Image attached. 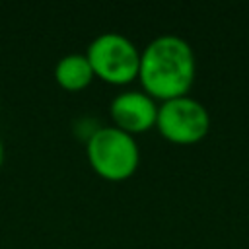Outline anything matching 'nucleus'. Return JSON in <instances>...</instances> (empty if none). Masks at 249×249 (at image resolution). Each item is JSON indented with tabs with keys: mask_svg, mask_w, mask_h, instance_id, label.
<instances>
[{
	"mask_svg": "<svg viewBox=\"0 0 249 249\" xmlns=\"http://www.w3.org/2000/svg\"><path fill=\"white\" fill-rule=\"evenodd\" d=\"M2 161H4V142L0 138V167H2Z\"/></svg>",
	"mask_w": 249,
	"mask_h": 249,
	"instance_id": "nucleus-7",
	"label": "nucleus"
},
{
	"mask_svg": "<svg viewBox=\"0 0 249 249\" xmlns=\"http://www.w3.org/2000/svg\"><path fill=\"white\" fill-rule=\"evenodd\" d=\"M158 105L144 89H124L111 99L109 115L117 128L134 136L156 126Z\"/></svg>",
	"mask_w": 249,
	"mask_h": 249,
	"instance_id": "nucleus-5",
	"label": "nucleus"
},
{
	"mask_svg": "<svg viewBox=\"0 0 249 249\" xmlns=\"http://www.w3.org/2000/svg\"><path fill=\"white\" fill-rule=\"evenodd\" d=\"M93 78H95V74L91 70V64H89L86 53L84 54H80V53L64 54L54 64L56 84L68 91H80V89L88 88Z\"/></svg>",
	"mask_w": 249,
	"mask_h": 249,
	"instance_id": "nucleus-6",
	"label": "nucleus"
},
{
	"mask_svg": "<svg viewBox=\"0 0 249 249\" xmlns=\"http://www.w3.org/2000/svg\"><path fill=\"white\" fill-rule=\"evenodd\" d=\"M86 156L91 169L107 181L128 179L140 163L138 142L115 124L97 126L88 136Z\"/></svg>",
	"mask_w": 249,
	"mask_h": 249,
	"instance_id": "nucleus-2",
	"label": "nucleus"
},
{
	"mask_svg": "<svg viewBox=\"0 0 249 249\" xmlns=\"http://www.w3.org/2000/svg\"><path fill=\"white\" fill-rule=\"evenodd\" d=\"M95 78L123 86L138 78L140 49L119 31H103L95 35L86 51Z\"/></svg>",
	"mask_w": 249,
	"mask_h": 249,
	"instance_id": "nucleus-3",
	"label": "nucleus"
},
{
	"mask_svg": "<svg viewBox=\"0 0 249 249\" xmlns=\"http://www.w3.org/2000/svg\"><path fill=\"white\" fill-rule=\"evenodd\" d=\"M196 76L193 47L179 35H158L140 51L138 80L156 101L187 95Z\"/></svg>",
	"mask_w": 249,
	"mask_h": 249,
	"instance_id": "nucleus-1",
	"label": "nucleus"
},
{
	"mask_svg": "<svg viewBox=\"0 0 249 249\" xmlns=\"http://www.w3.org/2000/svg\"><path fill=\"white\" fill-rule=\"evenodd\" d=\"M156 128L173 144H196L210 130V113L198 99L191 95L173 97L158 105Z\"/></svg>",
	"mask_w": 249,
	"mask_h": 249,
	"instance_id": "nucleus-4",
	"label": "nucleus"
}]
</instances>
